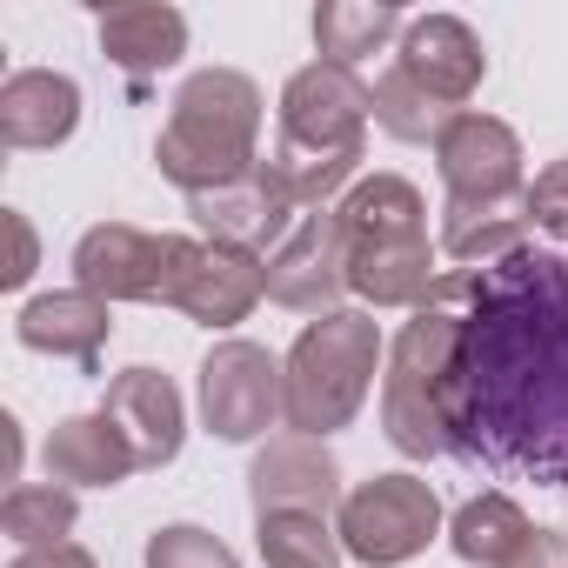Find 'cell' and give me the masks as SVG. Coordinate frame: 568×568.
I'll list each match as a JSON object with an SVG mask.
<instances>
[{
    "label": "cell",
    "instance_id": "cell-1",
    "mask_svg": "<svg viewBox=\"0 0 568 568\" xmlns=\"http://www.w3.org/2000/svg\"><path fill=\"white\" fill-rule=\"evenodd\" d=\"M448 442L495 475L568 488V254L521 247L462 267Z\"/></svg>",
    "mask_w": 568,
    "mask_h": 568
},
{
    "label": "cell",
    "instance_id": "cell-2",
    "mask_svg": "<svg viewBox=\"0 0 568 568\" xmlns=\"http://www.w3.org/2000/svg\"><path fill=\"white\" fill-rule=\"evenodd\" d=\"M368 121H375V88H362V74L335 61H308L281 88V134L267 154L281 194L295 207H322L335 187H348L368 154Z\"/></svg>",
    "mask_w": 568,
    "mask_h": 568
},
{
    "label": "cell",
    "instance_id": "cell-3",
    "mask_svg": "<svg viewBox=\"0 0 568 568\" xmlns=\"http://www.w3.org/2000/svg\"><path fill=\"white\" fill-rule=\"evenodd\" d=\"M455 355H462V267L435 281V295L408 315L395 335L388 375H382V428L402 455H455L448 442V395H455Z\"/></svg>",
    "mask_w": 568,
    "mask_h": 568
},
{
    "label": "cell",
    "instance_id": "cell-4",
    "mask_svg": "<svg viewBox=\"0 0 568 568\" xmlns=\"http://www.w3.org/2000/svg\"><path fill=\"white\" fill-rule=\"evenodd\" d=\"M254 141H261V88L234 68H207L174 94V114L154 141V161L194 201V194H214V187L254 174L261 168Z\"/></svg>",
    "mask_w": 568,
    "mask_h": 568
},
{
    "label": "cell",
    "instance_id": "cell-5",
    "mask_svg": "<svg viewBox=\"0 0 568 568\" xmlns=\"http://www.w3.org/2000/svg\"><path fill=\"white\" fill-rule=\"evenodd\" d=\"M375 368H382V328L368 315L335 308L308 322L302 342L288 348V428L315 442L348 428L375 388Z\"/></svg>",
    "mask_w": 568,
    "mask_h": 568
},
{
    "label": "cell",
    "instance_id": "cell-6",
    "mask_svg": "<svg viewBox=\"0 0 568 568\" xmlns=\"http://www.w3.org/2000/svg\"><path fill=\"white\" fill-rule=\"evenodd\" d=\"M335 528H342V548L355 561L402 568L442 535V501H435V488L422 475H375V481L348 488Z\"/></svg>",
    "mask_w": 568,
    "mask_h": 568
},
{
    "label": "cell",
    "instance_id": "cell-7",
    "mask_svg": "<svg viewBox=\"0 0 568 568\" xmlns=\"http://www.w3.org/2000/svg\"><path fill=\"white\" fill-rule=\"evenodd\" d=\"M201 422L221 442H261L274 422H288V362H274L261 342H221L201 362Z\"/></svg>",
    "mask_w": 568,
    "mask_h": 568
},
{
    "label": "cell",
    "instance_id": "cell-8",
    "mask_svg": "<svg viewBox=\"0 0 568 568\" xmlns=\"http://www.w3.org/2000/svg\"><path fill=\"white\" fill-rule=\"evenodd\" d=\"M267 295V261L227 241H194L174 234V274H168V295L161 308H181L201 328H234L254 315V302Z\"/></svg>",
    "mask_w": 568,
    "mask_h": 568
},
{
    "label": "cell",
    "instance_id": "cell-9",
    "mask_svg": "<svg viewBox=\"0 0 568 568\" xmlns=\"http://www.w3.org/2000/svg\"><path fill=\"white\" fill-rule=\"evenodd\" d=\"M174 274V234H148L128 221H101L74 247V288L114 302H161Z\"/></svg>",
    "mask_w": 568,
    "mask_h": 568
},
{
    "label": "cell",
    "instance_id": "cell-10",
    "mask_svg": "<svg viewBox=\"0 0 568 568\" xmlns=\"http://www.w3.org/2000/svg\"><path fill=\"white\" fill-rule=\"evenodd\" d=\"M435 168L448 181V201L455 207H475V201H515L528 194V174H521V141L508 121L495 114H475L462 108L442 141H435Z\"/></svg>",
    "mask_w": 568,
    "mask_h": 568
},
{
    "label": "cell",
    "instance_id": "cell-11",
    "mask_svg": "<svg viewBox=\"0 0 568 568\" xmlns=\"http://www.w3.org/2000/svg\"><path fill=\"white\" fill-rule=\"evenodd\" d=\"M348 295V234L335 214H302L267 254V302L295 308V315H335V302Z\"/></svg>",
    "mask_w": 568,
    "mask_h": 568
},
{
    "label": "cell",
    "instance_id": "cell-12",
    "mask_svg": "<svg viewBox=\"0 0 568 568\" xmlns=\"http://www.w3.org/2000/svg\"><path fill=\"white\" fill-rule=\"evenodd\" d=\"M247 495L254 515H342V468L328 455V442L315 435H281L254 455L247 468Z\"/></svg>",
    "mask_w": 568,
    "mask_h": 568
},
{
    "label": "cell",
    "instance_id": "cell-13",
    "mask_svg": "<svg viewBox=\"0 0 568 568\" xmlns=\"http://www.w3.org/2000/svg\"><path fill=\"white\" fill-rule=\"evenodd\" d=\"M395 68L435 101V108H448V114H462V101L481 88V74H488V54H481V34L468 28V21H455V14H422V21H408V34H402V48H395Z\"/></svg>",
    "mask_w": 568,
    "mask_h": 568
},
{
    "label": "cell",
    "instance_id": "cell-14",
    "mask_svg": "<svg viewBox=\"0 0 568 568\" xmlns=\"http://www.w3.org/2000/svg\"><path fill=\"white\" fill-rule=\"evenodd\" d=\"M187 214L207 227V241H227V247H247V254L281 247V241H288V227H295V201L281 194V181L267 174V161L254 174L214 187V194H194Z\"/></svg>",
    "mask_w": 568,
    "mask_h": 568
},
{
    "label": "cell",
    "instance_id": "cell-15",
    "mask_svg": "<svg viewBox=\"0 0 568 568\" xmlns=\"http://www.w3.org/2000/svg\"><path fill=\"white\" fill-rule=\"evenodd\" d=\"M101 415L134 442L141 468H168L181 455V435H187V408H181V388L161 375V368H128L108 382V402Z\"/></svg>",
    "mask_w": 568,
    "mask_h": 568
},
{
    "label": "cell",
    "instance_id": "cell-16",
    "mask_svg": "<svg viewBox=\"0 0 568 568\" xmlns=\"http://www.w3.org/2000/svg\"><path fill=\"white\" fill-rule=\"evenodd\" d=\"M21 348L34 355H54V362H81L88 375L101 368V348L114 335V308L88 288H54V295H34L14 322Z\"/></svg>",
    "mask_w": 568,
    "mask_h": 568
},
{
    "label": "cell",
    "instance_id": "cell-17",
    "mask_svg": "<svg viewBox=\"0 0 568 568\" xmlns=\"http://www.w3.org/2000/svg\"><path fill=\"white\" fill-rule=\"evenodd\" d=\"M81 128V88L54 68H21L0 88V141L14 154H41L61 148Z\"/></svg>",
    "mask_w": 568,
    "mask_h": 568
},
{
    "label": "cell",
    "instance_id": "cell-18",
    "mask_svg": "<svg viewBox=\"0 0 568 568\" xmlns=\"http://www.w3.org/2000/svg\"><path fill=\"white\" fill-rule=\"evenodd\" d=\"M41 468H48V481H61V488H114V481H128V475L141 468V455H134V442L94 408V415H68V422L48 435Z\"/></svg>",
    "mask_w": 568,
    "mask_h": 568
},
{
    "label": "cell",
    "instance_id": "cell-19",
    "mask_svg": "<svg viewBox=\"0 0 568 568\" xmlns=\"http://www.w3.org/2000/svg\"><path fill=\"white\" fill-rule=\"evenodd\" d=\"M448 541H455V555L475 561V568H528V561L548 548V528H535L501 488H488V495H475V501L455 508Z\"/></svg>",
    "mask_w": 568,
    "mask_h": 568
},
{
    "label": "cell",
    "instance_id": "cell-20",
    "mask_svg": "<svg viewBox=\"0 0 568 568\" xmlns=\"http://www.w3.org/2000/svg\"><path fill=\"white\" fill-rule=\"evenodd\" d=\"M101 54L121 74L148 81L187 54V21H181V8H161V0H128V8L101 14Z\"/></svg>",
    "mask_w": 568,
    "mask_h": 568
},
{
    "label": "cell",
    "instance_id": "cell-21",
    "mask_svg": "<svg viewBox=\"0 0 568 568\" xmlns=\"http://www.w3.org/2000/svg\"><path fill=\"white\" fill-rule=\"evenodd\" d=\"M435 254H428V234H408V241H368V247H348V288L375 308H422L435 295Z\"/></svg>",
    "mask_w": 568,
    "mask_h": 568
},
{
    "label": "cell",
    "instance_id": "cell-22",
    "mask_svg": "<svg viewBox=\"0 0 568 568\" xmlns=\"http://www.w3.org/2000/svg\"><path fill=\"white\" fill-rule=\"evenodd\" d=\"M528 234H535L528 194H515V201H475V207H455L448 201L442 207V254L455 267H495V261L535 247Z\"/></svg>",
    "mask_w": 568,
    "mask_h": 568
},
{
    "label": "cell",
    "instance_id": "cell-23",
    "mask_svg": "<svg viewBox=\"0 0 568 568\" xmlns=\"http://www.w3.org/2000/svg\"><path fill=\"white\" fill-rule=\"evenodd\" d=\"M348 247H368V241H408V234H428V207L415 194V181L402 174H368L348 187V201L335 207Z\"/></svg>",
    "mask_w": 568,
    "mask_h": 568
},
{
    "label": "cell",
    "instance_id": "cell-24",
    "mask_svg": "<svg viewBox=\"0 0 568 568\" xmlns=\"http://www.w3.org/2000/svg\"><path fill=\"white\" fill-rule=\"evenodd\" d=\"M395 34H408V21L395 8H368V0H328V8H315V48H322V61H335L348 74L368 54H382Z\"/></svg>",
    "mask_w": 568,
    "mask_h": 568
},
{
    "label": "cell",
    "instance_id": "cell-25",
    "mask_svg": "<svg viewBox=\"0 0 568 568\" xmlns=\"http://www.w3.org/2000/svg\"><path fill=\"white\" fill-rule=\"evenodd\" d=\"M74 488L61 481H14L8 501H0V535H8L14 548H54L74 535Z\"/></svg>",
    "mask_w": 568,
    "mask_h": 568
},
{
    "label": "cell",
    "instance_id": "cell-26",
    "mask_svg": "<svg viewBox=\"0 0 568 568\" xmlns=\"http://www.w3.org/2000/svg\"><path fill=\"white\" fill-rule=\"evenodd\" d=\"M261 561L267 568H342V528L335 515H254Z\"/></svg>",
    "mask_w": 568,
    "mask_h": 568
},
{
    "label": "cell",
    "instance_id": "cell-27",
    "mask_svg": "<svg viewBox=\"0 0 568 568\" xmlns=\"http://www.w3.org/2000/svg\"><path fill=\"white\" fill-rule=\"evenodd\" d=\"M448 121H455V114L435 108L402 68H388V74L375 81V128H382V134H395V141H442Z\"/></svg>",
    "mask_w": 568,
    "mask_h": 568
},
{
    "label": "cell",
    "instance_id": "cell-28",
    "mask_svg": "<svg viewBox=\"0 0 568 568\" xmlns=\"http://www.w3.org/2000/svg\"><path fill=\"white\" fill-rule=\"evenodd\" d=\"M148 568H241L207 528L194 521H174V528H154L148 535Z\"/></svg>",
    "mask_w": 568,
    "mask_h": 568
},
{
    "label": "cell",
    "instance_id": "cell-29",
    "mask_svg": "<svg viewBox=\"0 0 568 568\" xmlns=\"http://www.w3.org/2000/svg\"><path fill=\"white\" fill-rule=\"evenodd\" d=\"M528 214H535V227H541V234L568 241V154L528 181Z\"/></svg>",
    "mask_w": 568,
    "mask_h": 568
},
{
    "label": "cell",
    "instance_id": "cell-30",
    "mask_svg": "<svg viewBox=\"0 0 568 568\" xmlns=\"http://www.w3.org/2000/svg\"><path fill=\"white\" fill-rule=\"evenodd\" d=\"M8 568H101L81 541H54V548H21Z\"/></svg>",
    "mask_w": 568,
    "mask_h": 568
},
{
    "label": "cell",
    "instance_id": "cell-31",
    "mask_svg": "<svg viewBox=\"0 0 568 568\" xmlns=\"http://www.w3.org/2000/svg\"><path fill=\"white\" fill-rule=\"evenodd\" d=\"M8 241H14V261L0 267V281H8V288H21V281L34 274V227H28V214H14V207H8Z\"/></svg>",
    "mask_w": 568,
    "mask_h": 568
},
{
    "label": "cell",
    "instance_id": "cell-32",
    "mask_svg": "<svg viewBox=\"0 0 568 568\" xmlns=\"http://www.w3.org/2000/svg\"><path fill=\"white\" fill-rule=\"evenodd\" d=\"M528 568H568V548H561V541H555V535H548V548H541V555H535V561H528Z\"/></svg>",
    "mask_w": 568,
    "mask_h": 568
}]
</instances>
